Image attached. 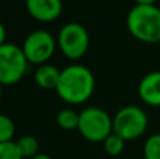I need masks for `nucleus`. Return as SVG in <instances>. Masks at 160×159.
Listing matches in <instances>:
<instances>
[{"instance_id":"obj_18","label":"nucleus","mask_w":160,"mask_h":159,"mask_svg":"<svg viewBox=\"0 0 160 159\" xmlns=\"http://www.w3.org/2000/svg\"><path fill=\"white\" fill-rule=\"evenodd\" d=\"M135 4H141V6H152V4H156L158 0H133Z\"/></svg>"},{"instance_id":"obj_11","label":"nucleus","mask_w":160,"mask_h":159,"mask_svg":"<svg viewBox=\"0 0 160 159\" xmlns=\"http://www.w3.org/2000/svg\"><path fill=\"white\" fill-rule=\"evenodd\" d=\"M79 115L80 113H76L73 109H62L56 115V124L59 126V128L65 130V131L78 130Z\"/></svg>"},{"instance_id":"obj_13","label":"nucleus","mask_w":160,"mask_h":159,"mask_svg":"<svg viewBox=\"0 0 160 159\" xmlns=\"http://www.w3.org/2000/svg\"><path fill=\"white\" fill-rule=\"evenodd\" d=\"M125 142H127V141L122 140L115 132H112V134L108 135L104 140L102 146H104V151L107 152L108 155H111V156H118V155H121L122 152H124Z\"/></svg>"},{"instance_id":"obj_5","label":"nucleus","mask_w":160,"mask_h":159,"mask_svg":"<svg viewBox=\"0 0 160 159\" xmlns=\"http://www.w3.org/2000/svg\"><path fill=\"white\" fill-rule=\"evenodd\" d=\"M28 61L21 47L6 42L0 47V85L13 86L27 73Z\"/></svg>"},{"instance_id":"obj_7","label":"nucleus","mask_w":160,"mask_h":159,"mask_svg":"<svg viewBox=\"0 0 160 159\" xmlns=\"http://www.w3.org/2000/svg\"><path fill=\"white\" fill-rule=\"evenodd\" d=\"M58 42L53 35L47 30H35L25 37L21 49L27 58L28 64L44 65L55 54Z\"/></svg>"},{"instance_id":"obj_20","label":"nucleus","mask_w":160,"mask_h":159,"mask_svg":"<svg viewBox=\"0 0 160 159\" xmlns=\"http://www.w3.org/2000/svg\"><path fill=\"white\" fill-rule=\"evenodd\" d=\"M0 99H2V85H0Z\"/></svg>"},{"instance_id":"obj_19","label":"nucleus","mask_w":160,"mask_h":159,"mask_svg":"<svg viewBox=\"0 0 160 159\" xmlns=\"http://www.w3.org/2000/svg\"><path fill=\"white\" fill-rule=\"evenodd\" d=\"M31 159H52L49 156V155H47V154H38V155H35L34 158H31Z\"/></svg>"},{"instance_id":"obj_4","label":"nucleus","mask_w":160,"mask_h":159,"mask_svg":"<svg viewBox=\"0 0 160 159\" xmlns=\"http://www.w3.org/2000/svg\"><path fill=\"white\" fill-rule=\"evenodd\" d=\"M149 118L138 106H125L112 117V130L125 141L141 138L146 132Z\"/></svg>"},{"instance_id":"obj_17","label":"nucleus","mask_w":160,"mask_h":159,"mask_svg":"<svg viewBox=\"0 0 160 159\" xmlns=\"http://www.w3.org/2000/svg\"><path fill=\"white\" fill-rule=\"evenodd\" d=\"M6 27L3 25V23L0 21V47H2L3 44H6Z\"/></svg>"},{"instance_id":"obj_6","label":"nucleus","mask_w":160,"mask_h":159,"mask_svg":"<svg viewBox=\"0 0 160 159\" xmlns=\"http://www.w3.org/2000/svg\"><path fill=\"white\" fill-rule=\"evenodd\" d=\"M58 47L61 52L66 58L72 61H78L82 56L86 55L90 47V35L84 25L80 23L70 21L66 23L63 27L59 30L58 38Z\"/></svg>"},{"instance_id":"obj_2","label":"nucleus","mask_w":160,"mask_h":159,"mask_svg":"<svg viewBox=\"0 0 160 159\" xmlns=\"http://www.w3.org/2000/svg\"><path fill=\"white\" fill-rule=\"evenodd\" d=\"M127 28L131 35L141 42H160V7L156 4H135L127 16Z\"/></svg>"},{"instance_id":"obj_3","label":"nucleus","mask_w":160,"mask_h":159,"mask_svg":"<svg viewBox=\"0 0 160 159\" xmlns=\"http://www.w3.org/2000/svg\"><path fill=\"white\" fill-rule=\"evenodd\" d=\"M78 131L90 142H104L105 138L114 132L112 118L100 107H87L80 111Z\"/></svg>"},{"instance_id":"obj_9","label":"nucleus","mask_w":160,"mask_h":159,"mask_svg":"<svg viewBox=\"0 0 160 159\" xmlns=\"http://www.w3.org/2000/svg\"><path fill=\"white\" fill-rule=\"evenodd\" d=\"M139 99L150 107H160V70H155L141 79L138 85Z\"/></svg>"},{"instance_id":"obj_10","label":"nucleus","mask_w":160,"mask_h":159,"mask_svg":"<svg viewBox=\"0 0 160 159\" xmlns=\"http://www.w3.org/2000/svg\"><path fill=\"white\" fill-rule=\"evenodd\" d=\"M61 72L62 70H59L55 65L44 64L37 68L35 73H34V79H35V83L38 85L41 89L56 90L59 78H61Z\"/></svg>"},{"instance_id":"obj_12","label":"nucleus","mask_w":160,"mask_h":159,"mask_svg":"<svg viewBox=\"0 0 160 159\" xmlns=\"http://www.w3.org/2000/svg\"><path fill=\"white\" fill-rule=\"evenodd\" d=\"M16 144L18 146V151L22 158L31 159L35 156V155H38L39 144H38V140L34 135H30V134L22 135V137H20L16 141Z\"/></svg>"},{"instance_id":"obj_1","label":"nucleus","mask_w":160,"mask_h":159,"mask_svg":"<svg viewBox=\"0 0 160 159\" xmlns=\"http://www.w3.org/2000/svg\"><path fill=\"white\" fill-rule=\"evenodd\" d=\"M96 87L94 75L84 65H69L62 69L56 93L63 101L73 106L83 104L93 96Z\"/></svg>"},{"instance_id":"obj_8","label":"nucleus","mask_w":160,"mask_h":159,"mask_svg":"<svg viewBox=\"0 0 160 159\" xmlns=\"http://www.w3.org/2000/svg\"><path fill=\"white\" fill-rule=\"evenodd\" d=\"M25 10L37 21L51 23L62 14L63 3L62 0H25Z\"/></svg>"},{"instance_id":"obj_14","label":"nucleus","mask_w":160,"mask_h":159,"mask_svg":"<svg viewBox=\"0 0 160 159\" xmlns=\"http://www.w3.org/2000/svg\"><path fill=\"white\" fill-rule=\"evenodd\" d=\"M16 134V126L8 115L0 113V144L13 141Z\"/></svg>"},{"instance_id":"obj_15","label":"nucleus","mask_w":160,"mask_h":159,"mask_svg":"<svg viewBox=\"0 0 160 159\" xmlns=\"http://www.w3.org/2000/svg\"><path fill=\"white\" fill-rule=\"evenodd\" d=\"M145 159H160V134H153L145 141L143 145Z\"/></svg>"},{"instance_id":"obj_16","label":"nucleus","mask_w":160,"mask_h":159,"mask_svg":"<svg viewBox=\"0 0 160 159\" xmlns=\"http://www.w3.org/2000/svg\"><path fill=\"white\" fill-rule=\"evenodd\" d=\"M0 159H24L14 141L0 144Z\"/></svg>"}]
</instances>
